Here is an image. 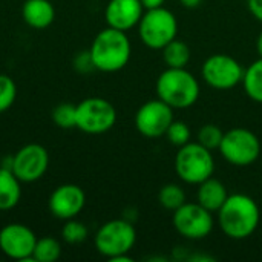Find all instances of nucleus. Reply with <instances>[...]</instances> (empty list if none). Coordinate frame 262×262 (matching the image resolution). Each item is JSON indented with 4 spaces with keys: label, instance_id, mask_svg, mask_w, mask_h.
I'll return each instance as SVG.
<instances>
[{
    "label": "nucleus",
    "instance_id": "nucleus-20",
    "mask_svg": "<svg viewBox=\"0 0 262 262\" xmlns=\"http://www.w3.org/2000/svg\"><path fill=\"white\" fill-rule=\"evenodd\" d=\"M243 86L250 100L262 103V57L244 69Z\"/></svg>",
    "mask_w": 262,
    "mask_h": 262
},
{
    "label": "nucleus",
    "instance_id": "nucleus-12",
    "mask_svg": "<svg viewBox=\"0 0 262 262\" xmlns=\"http://www.w3.org/2000/svg\"><path fill=\"white\" fill-rule=\"evenodd\" d=\"M48 166V150L41 144H26L17 150L9 169L21 183H34L46 173Z\"/></svg>",
    "mask_w": 262,
    "mask_h": 262
},
{
    "label": "nucleus",
    "instance_id": "nucleus-6",
    "mask_svg": "<svg viewBox=\"0 0 262 262\" xmlns=\"http://www.w3.org/2000/svg\"><path fill=\"white\" fill-rule=\"evenodd\" d=\"M218 150L221 157L232 166L247 167L259 158L261 141L250 129L233 127L224 132Z\"/></svg>",
    "mask_w": 262,
    "mask_h": 262
},
{
    "label": "nucleus",
    "instance_id": "nucleus-5",
    "mask_svg": "<svg viewBox=\"0 0 262 262\" xmlns=\"http://www.w3.org/2000/svg\"><path fill=\"white\" fill-rule=\"evenodd\" d=\"M178 21L172 11L164 6L155 9H146L140 23L138 35L150 49H163L167 43L177 38Z\"/></svg>",
    "mask_w": 262,
    "mask_h": 262
},
{
    "label": "nucleus",
    "instance_id": "nucleus-30",
    "mask_svg": "<svg viewBox=\"0 0 262 262\" xmlns=\"http://www.w3.org/2000/svg\"><path fill=\"white\" fill-rule=\"evenodd\" d=\"M144 9H155V8H161L164 6L166 0H140Z\"/></svg>",
    "mask_w": 262,
    "mask_h": 262
},
{
    "label": "nucleus",
    "instance_id": "nucleus-19",
    "mask_svg": "<svg viewBox=\"0 0 262 262\" xmlns=\"http://www.w3.org/2000/svg\"><path fill=\"white\" fill-rule=\"evenodd\" d=\"M161 51H163V60L167 68H186L192 57L189 45L178 38H173Z\"/></svg>",
    "mask_w": 262,
    "mask_h": 262
},
{
    "label": "nucleus",
    "instance_id": "nucleus-9",
    "mask_svg": "<svg viewBox=\"0 0 262 262\" xmlns=\"http://www.w3.org/2000/svg\"><path fill=\"white\" fill-rule=\"evenodd\" d=\"M201 75L210 88L218 91H227L243 83L244 68L232 55L213 54L206 58L201 68Z\"/></svg>",
    "mask_w": 262,
    "mask_h": 262
},
{
    "label": "nucleus",
    "instance_id": "nucleus-26",
    "mask_svg": "<svg viewBox=\"0 0 262 262\" xmlns=\"http://www.w3.org/2000/svg\"><path fill=\"white\" fill-rule=\"evenodd\" d=\"M166 137L169 140L170 144L181 147L184 144H187L190 141V127L187 123L180 121V120H173L166 132Z\"/></svg>",
    "mask_w": 262,
    "mask_h": 262
},
{
    "label": "nucleus",
    "instance_id": "nucleus-17",
    "mask_svg": "<svg viewBox=\"0 0 262 262\" xmlns=\"http://www.w3.org/2000/svg\"><path fill=\"white\" fill-rule=\"evenodd\" d=\"M227 198H229V192H227L226 186L213 177H210L206 181L198 184L196 203L201 204L204 209H207L212 213L218 212Z\"/></svg>",
    "mask_w": 262,
    "mask_h": 262
},
{
    "label": "nucleus",
    "instance_id": "nucleus-2",
    "mask_svg": "<svg viewBox=\"0 0 262 262\" xmlns=\"http://www.w3.org/2000/svg\"><path fill=\"white\" fill-rule=\"evenodd\" d=\"M89 54L95 69L101 72H118L130 60V40L124 31L107 26L97 34Z\"/></svg>",
    "mask_w": 262,
    "mask_h": 262
},
{
    "label": "nucleus",
    "instance_id": "nucleus-18",
    "mask_svg": "<svg viewBox=\"0 0 262 262\" xmlns=\"http://www.w3.org/2000/svg\"><path fill=\"white\" fill-rule=\"evenodd\" d=\"M20 180L9 167H0V210L14 209L21 198Z\"/></svg>",
    "mask_w": 262,
    "mask_h": 262
},
{
    "label": "nucleus",
    "instance_id": "nucleus-31",
    "mask_svg": "<svg viewBox=\"0 0 262 262\" xmlns=\"http://www.w3.org/2000/svg\"><path fill=\"white\" fill-rule=\"evenodd\" d=\"M180 2H181V5H183L184 8L193 9V8H198V6L201 5L203 0H180Z\"/></svg>",
    "mask_w": 262,
    "mask_h": 262
},
{
    "label": "nucleus",
    "instance_id": "nucleus-14",
    "mask_svg": "<svg viewBox=\"0 0 262 262\" xmlns=\"http://www.w3.org/2000/svg\"><path fill=\"white\" fill-rule=\"evenodd\" d=\"M86 204V195L77 184L58 186L49 198V210L58 220H72L81 213Z\"/></svg>",
    "mask_w": 262,
    "mask_h": 262
},
{
    "label": "nucleus",
    "instance_id": "nucleus-21",
    "mask_svg": "<svg viewBox=\"0 0 262 262\" xmlns=\"http://www.w3.org/2000/svg\"><path fill=\"white\" fill-rule=\"evenodd\" d=\"M61 256V246L52 236H43L37 239L32 258L34 262H55Z\"/></svg>",
    "mask_w": 262,
    "mask_h": 262
},
{
    "label": "nucleus",
    "instance_id": "nucleus-1",
    "mask_svg": "<svg viewBox=\"0 0 262 262\" xmlns=\"http://www.w3.org/2000/svg\"><path fill=\"white\" fill-rule=\"evenodd\" d=\"M216 213L220 229L232 239H246L252 236L261 220L256 201L246 193L229 195Z\"/></svg>",
    "mask_w": 262,
    "mask_h": 262
},
{
    "label": "nucleus",
    "instance_id": "nucleus-32",
    "mask_svg": "<svg viewBox=\"0 0 262 262\" xmlns=\"http://www.w3.org/2000/svg\"><path fill=\"white\" fill-rule=\"evenodd\" d=\"M256 51H258L259 57H262V32L259 34L258 40H256Z\"/></svg>",
    "mask_w": 262,
    "mask_h": 262
},
{
    "label": "nucleus",
    "instance_id": "nucleus-3",
    "mask_svg": "<svg viewBox=\"0 0 262 262\" xmlns=\"http://www.w3.org/2000/svg\"><path fill=\"white\" fill-rule=\"evenodd\" d=\"M200 83L186 68H167L157 78V95L172 109H187L200 98Z\"/></svg>",
    "mask_w": 262,
    "mask_h": 262
},
{
    "label": "nucleus",
    "instance_id": "nucleus-13",
    "mask_svg": "<svg viewBox=\"0 0 262 262\" xmlns=\"http://www.w3.org/2000/svg\"><path fill=\"white\" fill-rule=\"evenodd\" d=\"M37 243L35 233L25 224H6L0 230V250L15 261H34L32 252Z\"/></svg>",
    "mask_w": 262,
    "mask_h": 262
},
{
    "label": "nucleus",
    "instance_id": "nucleus-8",
    "mask_svg": "<svg viewBox=\"0 0 262 262\" xmlns=\"http://www.w3.org/2000/svg\"><path fill=\"white\" fill-rule=\"evenodd\" d=\"M117 111L114 104L100 97H91L77 104V129L84 134L100 135L114 127Z\"/></svg>",
    "mask_w": 262,
    "mask_h": 262
},
{
    "label": "nucleus",
    "instance_id": "nucleus-22",
    "mask_svg": "<svg viewBox=\"0 0 262 262\" xmlns=\"http://www.w3.org/2000/svg\"><path fill=\"white\" fill-rule=\"evenodd\" d=\"M158 201L160 204L167 210H177L186 203V192L178 184H166L158 192Z\"/></svg>",
    "mask_w": 262,
    "mask_h": 262
},
{
    "label": "nucleus",
    "instance_id": "nucleus-15",
    "mask_svg": "<svg viewBox=\"0 0 262 262\" xmlns=\"http://www.w3.org/2000/svg\"><path fill=\"white\" fill-rule=\"evenodd\" d=\"M144 11L140 0H109L104 17L107 26L127 32L138 26Z\"/></svg>",
    "mask_w": 262,
    "mask_h": 262
},
{
    "label": "nucleus",
    "instance_id": "nucleus-16",
    "mask_svg": "<svg viewBox=\"0 0 262 262\" xmlns=\"http://www.w3.org/2000/svg\"><path fill=\"white\" fill-rule=\"evenodd\" d=\"M23 20L34 29H46L55 18V9L49 0H26L21 8Z\"/></svg>",
    "mask_w": 262,
    "mask_h": 262
},
{
    "label": "nucleus",
    "instance_id": "nucleus-23",
    "mask_svg": "<svg viewBox=\"0 0 262 262\" xmlns=\"http://www.w3.org/2000/svg\"><path fill=\"white\" fill-rule=\"evenodd\" d=\"M52 121L61 129L77 127V106L71 103H60L52 111Z\"/></svg>",
    "mask_w": 262,
    "mask_h": 262
},
{
    "label": "nucleus",
    "instance_id": "nucleus-7",
    "mask_svg": "<svg viewBox=\"0 0 262 262\" xmlns=\"http://www.w3.org/2000/svg\"><path fill=\"white\" fill-rule=\"evenodd\" d=\"M137 241L135 227L126 220H112L104 223L95 235V247L100 255L114 259L127 255Z\"/></svg>",
    "mask_w": 262,
    "mask_h": 262
},
{
    "label": "nucleus",
    "instance_id": "nucleus-27",
    "mask_svg": "<svg viewBox=\"0 0 262 262\" xmlns=\"http://www.w3.org/2000/svg\"><path fill=\"white\" fill-rule=\"evenodd\" d=\"M17 88L14 80L9 75L0 74V114L8 111L15 100Z\"/></svg>",
    "mask_w": 262,
    "mask_h": 262
},
{
    "label": "nucleus",
    "instance_id": "nucleus-11",
    "mask_svg": "<svg viewBox=\"0 0 262 262\" xmlns=\"http://www.w3.org/2000/svg\"><path fill=\"white\" fill-rule=\"evenodd\" d=\"M172 121L173 109L160 98L146 101L135 114V127L146 138L166 135Z\"/></svg>",
    "mask_w": 262,
    "mask_h": 262
},
{
    "label": "nucleus",
    "instance_id": "nucleus-28",
    "mask_svg": "<svg viewBox=\"0 0 262 262\" xmlns=\"http://www.w3.org/2000/svg\"><path fill=\"white\" fill-rule=\"evenodd\" d=\"M74 66L78 72H89L92 69H95L92 57L89 54V51L86 52H80L75 58H74Z\"/></svg>",
    "mask_w": 262,
    "mask_h": 262
},
{
    "label": "nucleus",
    "instance_id": "nucleus-24",
    "mask_svg": "<svg viewBox=\"0 0 262 262\" xmlns=\"http://www.w3.org/2000/svg\"><path fill=\"white\" fill-rule=\"evenodd\" d=\"M224 137V132L216 124H204L196 135V140L201 146H204L209 150L218 149L221 144V140Z\"/></svg>",
    "mask_w": 262,
    "mask_h": 262
},
{
    "label": "nucleus",
    "instance_id": "nucleus-4",
    "mask_svg": "<svg viewBox=\"0 0 262 262\" xmlns=\"http://www.w3.org/2000/svg\"><path fill=\"white\" fill-rule=\"evenodd\" d=\"M175 172L187 184L198 186L210 178L215 172V160L212 150L201 146L198 141L181 146L175 157Z\"/></svg>",
    "mask_w": 262,
    "mask_h": 262
},
{
    "label": "nucleus",
    "instance_id": "nucleus-10",
    "mask_svg": "<svg viewBox=\"0 0 262 262\" xmlns=\"http://www.w3.org/2000/svg\"><path fill=\"white\" fill-rule=\"evenodd\" d=\"M172 224L183 238L196 241L209 236L213 230V215L198 203H184L173 210Z\"/></svg>",
    "mask_w": 262,
    "mask_h": 262
},
{
    "label": "nucleus",
    "instance_id": "nucleus-29",
    "mask_svg": "<svg viewBox=\"0 0 262 262\" xmlns=\"http://www.w3.org/2000/svg\"><path fill=\"white\" fill-rule=\"evenodd\" d=\"M247 6L249 11L252 12V15L262 21V0H247Z\"/></svg>",
    "mask_w": 262,
    "mask_h": 262
},
{
    "label": "nucleus",
    "instance_id": "nucleus-25",
    "mask_svg": "<svg viewBox=\"0 0 262 262\" xmlns=\"http://www.w3.org/2000/svg\"><path fill=\"white\" fill-rule=\"evenodd\" d=\"M61 236L68 244H80L88 238V227L75 218L68 220L66 224L63 226Z\"/></svg>",
    "mask_w": 262,
    "mask_h": 262
}]
</instances>
